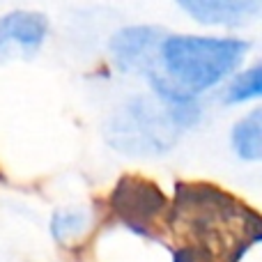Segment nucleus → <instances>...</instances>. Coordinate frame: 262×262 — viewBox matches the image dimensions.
<instances>
[{"label":"nucleus","mask_w":262,"mask_h":262,"mask_svg":"<svg viewBox=\"0 0 262 262\" xmlns=\"http://www.w3.org/2000/svg\"><path fill=\"white\" fill-rule=\"evenodd\" d=\"M249 51L251 41L242 37L163 32L145 78L161 104H186L239 72Z\"/></svg>","instance_id":"1"},{"label":"nucleus","mask_w":262,"mask_h":262,"mask_svg":"<svg viewBox=\"0 0 262 262\" xmlns=\"http://www.w3.org/2000/svg\"><path fill=\"white\" fill-rule=\"evenodd\" d=\"M106 134L113 147L127 154L149 157L168 152L175 145L180 129L159 99L149 101L147 97H136L115 111Z\"/></svg>","instance_id":"2"},{"label":"nucleus","mask_w":262,"mask_h":262,"mask_svg":"<svg viewBox=\"0 0 262 262\" xmlns=\"http://www.w3.org/2000/svg\"><path fill=\"white\" fill-rule=\"evenodd\" d=\"M163 30L154 26H127L118 30L108 41V53L115 69L122 74H147L154 62L159 39Z\"/></svg>","instance_id":"3"},{"label":"nucleus","mask_w":262,"mask_h":262,"mask_svg":"<svg viewBox=\"0 0 262 262\" xmlns=\"http://www.w3.org/2000/svg\"><path fill=\"white\" fill-rule=\"evenodd\" d=\"M175 5L200 26L244 28L262 12V0H175Z\"/></svg>","instance_id":"4"},{"label":"nucleus","mask_w":262,"mask_h":262,"mask_svg":"<svg viewBox=\"0 0 262 262\" xmlns=\"http://www.w3.org/2000/svg\"><path fill=\"white\" fill-rule=\"evenodd\" d=\"M49 35V21L39 12H9L0 16V53L18 49L21 53H35Z\"/></svg>","instance_id":"5"},{"label":"nucleus","mask_w":262,"mask_h":262,"mask_svg":"<svg viewBox=\"0 0 262 262\" xmlns=\"http://www.w3.org/2000/svg\"><path fill=\"white\" fill-rule=\"evenodd\" d=\"M230 143L242 161H260L262 159V111L253 108L232 127Z\"/></svg>","instance_id":"6"},{"label":"nucleus","mask_w":262,"mask_h":262,"mask_svg":"<svg viewBox=\"0 0 262 262\" xmlns=\"http://www.w3.org/2000/svg\"><path fill=\"white\" fill-rule=\"evenodd\" d=\"M90 223L92 214L85 209H58L51 216V235L60 246H69L85 237V232L90 230Z\"/></svg>","instance_id":"7"},{"label":"nucleus","mask_w":262,"mask_h":262,"mask_svg":"<svg viewBox=\"0 0 262 262\" xmlns=\"http://www.w3.org/2000/svg\"><path fill=\"white\" fill-rule=\"evenodd\" d=\"M260 95H262V67L255 62L230 76L226 90H223V104L228 106L249 104V101L260 99Z\"/></svg>","instance_id":"8"}]
</instances>
